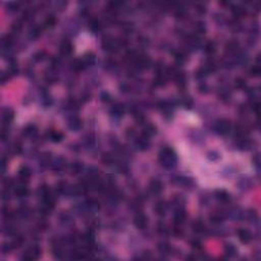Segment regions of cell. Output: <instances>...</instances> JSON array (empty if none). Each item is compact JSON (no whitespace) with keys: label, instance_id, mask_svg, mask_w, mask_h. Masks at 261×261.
I'll return each mask as SVG.
<instances>
[{"label":"cell","instance_id":"cell-1","mask_svg":"<svg viewBox=\"0 0 261 261\" xmlns=\"http://www.w3.org/2000/svg\"><path fill=\"white\" fill-rule=\"evenodd\" d=\"M159 160H160L161 164L166 169H170L176 164V153L173 152L172 149L169 147H165L161 150L160 154H159Z\"/></svg>","mask_w":261,"mask_h":261},{"label":"cell","instance_id":"cell-2","mask_svg":"<svg viewBox=\"0 0 261 261\" xmlns=\"http://www.w3.org/2000/svg\"><path fill=\"white\" fill-rule=\"evenodd\" d=\"M215 130H217V133L220 134V135H227V134H228V133H230V130H231L230 121H228L225 120H219L218 123L216 124Z\"/></svg>","mask_w":261,"mask_h":261},{"label":"cell","instance_id":"cell-3","mask_svg":"<svg viewBox=\"0 0 261 261\" xmlns=\"http://www.w3.org/2000/svg\"><path fill=\"white\" fill-rule=\"evenodd\" d=\"M40 253H41V251H40V249L38 247H32L29 249V250L26 251V253L24 254V256H23V259L35 260L40 256Z\"/></svg>","mask_w":261,"mask_h":261},{"label":"cell","instance_id":"cell-4","mask_svg":"<svg viewBox=\"0 0 261 261\" xmlns=\"http://www.w3.org/2000/svg\"><path fill=\"white\" fill-rule=\"evenodd\" d=\"M238 237H239V240L241 241V242L244 243V244H248V243L252 240L251 233L247 230H244V228L238 231Z\"/></svg>","mask_w":261,"mask_h":261},{"label":"cell","instance_id":"cell-5","mask_svg":"<svg viewBox=\"0 0 261 261\" xmlns=\"http://www.w3.org/2000/svg\"><path fill=\"white\" fill-rule=\"evenodd\" d=\"M134 223L138 228L143 230V228H146V225H147V217L145 215H143V214H138V215L135 217Z\"/></svg>","mask_w":261,"mask_h":261},{"label":"cell","instance_id":"cell-6","mask_svg":"<svg viewBox=\"0 0 261 261\" xmlns=\"http://www.w3.org/2000/svg\"><path fill=\"white\" fill-rule=\"evenodd\" d=\"M185 219H186V213H185V211L179 209V210L175 213V216H173V220H175L176 225L179 227V225H181L182 223L185 221Z\"/></svg>","mask_w":261,"mask_h":261},{"label":"cell","instance_id":"cell-7","mask_svg":"<svg viewBox=\"0 0 261 261\" xmlns=\"http://www.w3.org/2000/svg\"><path fill=\"white\" fill-rule=\"evenodd\" d=\"M149 188H150V191H151L153 194H158L162 191V184L158 179H153V181L150 183Z\"/></svg>","mask_w":261,"mask_h":261},{"label":"cell","instance_id":"cell-8","mask_svg":"<svg viewBox=\"0 0 261 261\" xmlns=\"http://www.w3.org/2000/svg\"><path fill=\"white\" fill-rule=\"evenodd\" d=\"M14 193L17 197H25L29 194V190L25 185H19L14 188Z\"/></svg>","mask_w":261,"mask_h":261},{"label":"cell","instance_id":"cell-9","mask_svg":"<svg viewBox=\"0 0 261 261\" xmlns=\"http://www.w3.org/2000/svg\"><path fill=\"white\" fill-rule=\"evenodd\" d=\"M14 117V112L10 108H5L3 110V114H2V118H3L4 123L9 124Z\"/></svg>","mask_w":261,"mask_h":261},{"label":"cell","instance_id":"cell-10","mask_svg":"<svg viewBox=\"0 0 261 261\" xmlns=\"http://www.w3.org/2000/svg\"><path fill=\"white\" fill-rule=\"evenodd\" d=\"M136 144H137L138 148H140L141 150L147 149L148 146H149V143H148V137L144 136V137L138 139V140H137V143H136Z\"/></svg>","mask_w":261,"mask_h":261},{"label":"cell","instance_id":"cell-11","mask_svg":"<svg viewBox=\"0 0 261 261\" xmlns=\"http://www.w3.org/2000/svg\"><path fill=\"white\" fill-rule=\"evenodd\" d=\"M49 137H50V139L52 141L54 142H59L62 140L63 136L61 133L59 132H56V130H53V132H50V134H49Z\"/></svg>","mask_w":261,"mask_h":261},{"label":"cell","instance_id":"cell-12","mask_svg":"<svg viewBox=\"0 0 261 261\" xmlns=\"http://www.w3.org/2000/svg\"><path fill=\"white\" fill-rule=\"evenodd\" d=\"M165 209H166V205L164 204V202H158L155 206V210L156 213L159 214V215H163L165 212Z\"/></svg>","mask_w":261,"mask_h":261},{"label":"cell","instance_id":"cell-13","mask_svg":"<svg viewBox=\"0 0 261 261\" xmlns=\"http://www.w3.org/2000/svg\"><path fill=\"white\" fill-rule=\"evenodd\" d=\"M19 176H21L23 179H27L29 176H31V172H30V169H29L28 167L23 166L22 169L19 170Z\"/></svg>","mask_w":261,"mask_h":261},{"label":"cell","instance_id":"cell-14","mask_svg":"<svg viewBox=\"0 0 261 261\" xmlns=\"http://www.w3.org/2000/svg\"><path fill=\"white\" fill-rule=\"evenodd\" d=\"M71 44L69 42H64L63 44L61 45V53L63 54H69L71 52Z\"/></svg>","mask_w":261,"mask_h":261},{"label":"cell","instance_id":"cell-15","mask_svg":"<svg viewBox=\"0 0 261 261\" xmlns=\"http://www.w3.org/2000/svg\"><path fill=\"white\" fill-rule=\"evenodd\" d=\"M155 127L152 126V124H148V126L144 129V136L146 137H149V136H152L155 134Z\"/></svg>","mask_w":261,"mask_h":261},{"label":"cell","instance_id":"cell-16","mask_svg":"<svg viewBox=\"0 0 261 261\" xmlns=\"http://www.w3.org/2000/svg\"><path fill=\"white\" fill-rule=\"evenodd\" d=\"M216 196H217V198L219 200H221V201H228V200L230 199V195H228L225 191H217Z\"/></svg>","mask_w":261,"mask_h":261},{"label":"cell","instance_id":"cell-17","mask_svg":"<svg viewBox=\"0 0 261 261\" xmlns=\"http://www.w3.org/2000/svg\"><path fill=\"white\" fill-rule=\"evenodd\" d=\"M236 252H237L236 248H235L233 245L228 244L225 246V253H227L228 256H234V255L236 254Z\"/></svg>","mask_w":261,"mask_h":261},{"label":"cell","instance_id":"cell-18","mask_svg":"<svg viewBox=\"0 0 261 261\" xmlns=\"http://www.w3.org/2000/svg\"><path fill=\"white\" fill-rule=\"evenodd\" d=\"M69 127H71V129L72 130H78L79 127H81V123L79 120H74L71 121V124H69Z\"/></svg>","mask_w":261,"mask_h":261},{"label":"cell","instance_id":"cell-19","mask_svg":"<svg viewBox=\"0 0 261 261\" xmlns=\"http://www.w3.org/2000/svg\"><path fill=\"white\" fill-rule=\"evenodd\" d=\"M112 111H113V113H114L115 115H121V114L124 113V109H123V107L120 106V105L114 106V107H113V109H112Z\"/></svg>","mask_w":261,"mask_h":261},{"label":"cell","instance_id":"cell-20","mask_svg":"<svg viewBox=\"0 0 261 261\" xmlns=\"http://www.w3.org/2000/svg\"><path fill=\"white\" fill-rule=\"evenodd\" d=\"M205 48H206V52H208V53H213V52L215 51V45H214V43L212 42L208 43Z\"/></svg>","mask_w":261,"mask_h":261},{"label":"cell","instance_id":"cell-21","mask_svg":"<svg viewBox=\"0 0 261 261\" xmlns=\"http://www.w3.org/2000/svg\"><path fill=\"white\" fill-rule=\"evenodd\" d=\"M83 169V165L81 163H78V162H76V163L72 164V169L75 170V172H80L81 170H82Z\"/></svg>","mask_w":261,"mask_h":261},{"label":"cell","instance_id":"cell-22","mask_svg":"<svg viewBox=\"0 0 261 261\" xmlns=\"http://www.w3.org/2000/svg\"><path fill=\"white\" fill-rule=\"evenodd\" d=\"M194 230H195L196 231H203V230H204V225L202 224L201 222H197L194 224Z\"/></svg>","mask_w":261,"mask_h":261},{"label":"cell","instance_id":"cell-23","mask_svg":"<svg viewBox=\"0 0 261 261\" xmlns=\"http://www.w3.org/2000/svg\"><path fill=\"white\" fill-rule=\"evenodd\" d=\"M21 28H22V25L19 24V23H14V24L12 25V30H16V31H19Z\"/></svg>","mask_w":261,"mask_h":261},{"label":"cell","instance_id":"cell-24","mask_svg":"<svg viewBox=\"0 0 261 261\" xmlns=\"http://www.w3.org/2000/svg\"><path fill=\"white\" fill-rule=\"evenodd\" d=\"M243 85H244V81L241 80V79H238L236 81V86H238L239 88H241V87H243Z\"/></svg>","mask_w":261,"mask_h":261},{"label":"cell","instance_id":"cell-25","mask_svg":"<svg viewBox=\"0 0 261 261\" xmlns=\"http://www.w3.org/2000/svg\"><path fill=\"white\" fill-rule=\"evenodd\" d=\"M192 245H193L194 248H200V243L198 242V241H196V242H193Z\"/></svg>","mask_w":261,"mask_h":261}]
</instances>
